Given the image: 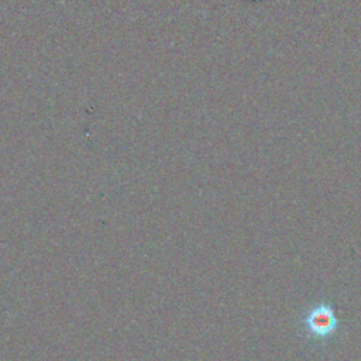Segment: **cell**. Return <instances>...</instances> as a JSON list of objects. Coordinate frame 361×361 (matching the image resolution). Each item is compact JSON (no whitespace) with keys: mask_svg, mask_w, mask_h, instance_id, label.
Masks as SVG:
<instances>
[{"mask_svg":"<svg viewBox=\"0 0 361 361\" xmlns=\"http://www.w3.org/2000/svg\"><path fill=\"white\" fill-rule=\"evenodd\" d=\"M340 330L341 323L336 307L324 298L316 299L306 306L298 322V336L314 351L324 350L330 341L337 338Z\"/></svg>","mask_w":361,"mask_h":361,"instance_id":"cell-1","label":"cell"}]
</instances>
